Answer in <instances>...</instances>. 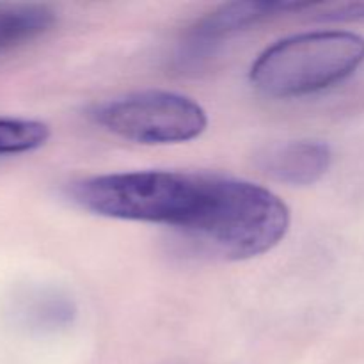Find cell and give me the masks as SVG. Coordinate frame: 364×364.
<instances>
[{
  "label": "cell",
  "mask_w": 364,
  "mask_h": 364,
  "mask_svg": "<svg viewBox=\"0 0 364 364\" xmlns=\"http://www.w3.org/2000/svg\"><path fill=\"white\" fill-rule=\"evenodd\" d=\"M235 191V178L134 171L73 181L66 198L100 217L174 228L208 252L226 224Z\"/></svg>",
  "instance_id": "cell-1"
},
{
  "label": "cell",
  "mask_w": 364,
  "mask_h": 364,
  "mask_svg": "<svg viewBox=\"0 0 364 364\" xmlns=\"http://www.w3.org/2000/svg\"><path fill=\"white\" fill-rule=\"evenodd\" d=\"M363 63V36L348 31L304 32L259 53L251 68V82L270 98H295L340 84Z\"/></svg>",
  "instance_id": "cell-2"
},
{
  "label": "cell",
  "mask_w": 364,
  "mask_h": 364,
  "mask_svg": "<svg viewBox=\"0 0 364 364\" xmlns=\"http://www.w3.org/2000/svg\"><path fill=\"white\" fill-rule=\"evenodd\" d=\"M96 124L139 144H178L208 127L206 110L192 98L169 91H141L107 100L91 110Z\"/></svg>",
  "instance_id": "cell-3"
},
{
  "label": "cell",
  "mask_w": 364,
  "mask_h": 364,
  "mask_svg": "<svg viewBox=\"0 0 364 364\" xmlns=\"http://www.w3.org/2000/svg\"><path fill=\"white\" fill-rule=\"evenodd\" d=\"M309 7V4L302 2H233L224 4L219 9L212 11L205 18L198 21L188 31L183 45H181L178 60L181 64H198L206 59L213 46L219 45L220 39L242 28L255 25L258 21L267 20L270 16H277L281 13L301 11Z\"/></svg>",
  "instance_id": "cell-4"
},
{
  "label": "cell",
  "mask_w": 364,
  "mask_h": 364,
  "mask_svg": "<svg viewBox=\"0 0 364 364\" xmlns=\"http://www.w3.org/2000/svg\"><path fill=\"white\" fill-rule=\"evenodd\" d=\"M331 160L329 146L309 139L270 146L258 156L259 169L267 176L295 187L316 183L327 173Z\"/></svg>",
  "instance_id": "cell-5"
},
{
  "label": "cell",
  "mask_w": 364,
  "mask_h": 364,
  "mask_svg": "<svg viewBox=\"0 0 364 364\" xmlns=\"http://www.w3.org/2000/svg\"><path fill=\"white\" fill-rule=\"evenodd\" d=\"M55 20V13L41 4L0 2V53L43 36Z\"/></svg>",
  "instance_id": "cell-6"
},
{
  "label": "cell",
  "mask_w": 364,
  "mask_h": 364,
  "mask_svg": "<svg viewBox=\"0 0 364 364\" xmlns=\"http://www.w3.org/2000/svg\"><path fill=\"white\" fill-rule=\"evenodd\" d=\"M75 306L66 295L57 291H34L21 304L20 315L34 329L53 331L66 327L75 318Z\"/></svg>",
  "instance_id": "cell-7"
},
{
  "label": "cell",
  "mask_w": 364,
  "mask_h": 364,
  "mask_svg": "<svg viewBox=\"0 0 364 364\" xmlns=\"http://www.w3.org/2000/svg\"><path fill=\"white\" fill-rule=\"evenodd\" d=\"M48 139L50 127L41 121L0 117V155L34 151Z\"/></svg>",
  "instance_id": "cell-8"
}]
</instances>
